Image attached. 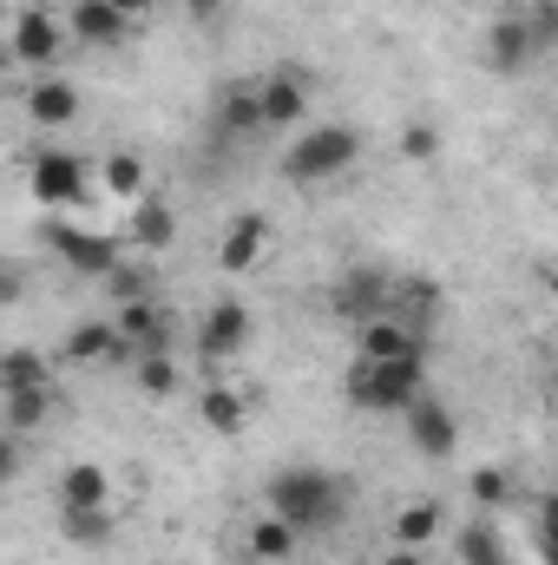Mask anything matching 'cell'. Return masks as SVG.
Returning <instances> with one entry per match:
<instances>
[{"label":"cell","instance_id":"obj_25","mask_svg":"<svg viewBox=\"0 0 558 565\" xmlns=\"http://www.w3.org/2000/svg\"><path fill=\"white\" fill-rule=\"evenodd\" d=\"M60 349H66V362H112L119 335H112V322H73Z\"/></svg>","mask_w":558,"mask_h":565},{"label":"cell","instance_id":"obj_29","mask_svg":"<svg viewBox=\"0 0 558 565\" xmlns=\"http://www.w3.org/2000/svg\"><path fill=\"white\" fill-rule=\"evenodd\" d=\"M466 493H473L480 513H500V507H513V473L506 467H473L466 473Z\"/></svg>","mask_w":558,"mask_h":565},{"label":"cell","instance_id":"obj_30","mask_svg":"<svg viewBox=\"0 0 558 565\" xmlns=\"http://www.w3.org/2000/svg\"><path fill=\"white\" fill-rule=\"evenodd\" d=\"M13 388H46V362L33 349H7L0 355V395H13Z\"/></svg>","mask_w":558,"mask_h":565},{"label":"cell","instance_id":"obj_16","mask_svg":"<svg viewBox=\"0 0 558 565\" xmlns=\"http://www.w3.org/2000/svg\"><path fill=\"white\" fill-rule=\"evenodd\" d=\"M79 113H86V93H79L73 79H53V73H46V79L26 86V119H33V126L60 132V126H73Z\"/></svg>","mask_w":558,"mask_h":565},{"label":"cell","instance_id":"obj_12","mask_svg":"<svg viewBox=\"0 0 558 565\" xmlns=\"http://www.w3.org/2000/svg\"><path fill=\"white\" fill-rule=\"evenodd\" d=\"M395 355H427V335L401 316H368L355 322V362H395Z\"/></svg>","mask_w":558,"mask_h":565},{"label":"cell","instance_id":"obj_4","mask_svg":"<svg viewBox=\"0 0 558 565\" xmlns=\"http://www.w3.org/2000/svg\"><path fill=\"white\" fill-rule=\"evenodd\" d=\"M26 178H33V204H40V211H53V217H60V211H73V204H86V191H93L86 158H79V151H66V145L33 151Z\"/></svg>","mask_w":558,"mask_h":565},{"label":"cell","instance_id":"obj_26","mask_svg":"<svg viewBox=\"0 0 558 565\" xmlns=\"http://www.w3.org/2000/svg\"><path fill=\"white\" fill-rule=\"evenodd\" d=\"M440 526H447V513H440V507H433V500H415V507H401V513H395V546H433V533H440Z\"/></svg>","mask_w":558,"mask_h":565},{"label":"cell","instance_id":"obj_17","mask_svg":"<svg viewBox=\"0 0 558 565\" xmlns=\"http://www.w3.org/2000/svg\"><path fill=\"white\" fill-rule=\"evenodd\" d=\"M126 244H132L139 257H164V250L178 244V211H171L164 198H151V191H144L139 204H132V224H126Z\"/></svg>","mask_w":558,"mask_h":565},{"label":"cell","instance_id":"obj_35","mask_svg":"<svg viewBox=\"0 0 558 565\" xmlns=\"http://www.w3.org/2000/svg\"><path fill=\"white\" fill-rule=\"evenodd\" d=\"M382 565H427V553H415V546H388Z\"/></svg>","mask_w":558,"mask_h":565},{"label":"cell","instance_id":"obj_15","mask_svg":"<svg viewBox=\"0 0 558 565\" xmlns=\"http://www.w3.org/2000/svg\"><path fill=\"white\" fill-rule=\"evenodd\" d=\"M132 26H139V20H126L112 0H73V7H66V33L86 40V46H126Z\"/></svg>","mask_w":558,"mask_h":565},{"label":"cell","instance_id":"obj_20","mask_svg":"<svg viewBox=\"0 0 558 565\" xmlns=\"http://www.w3.org/2000/svg\"><path fill=\"white\" fill-rule=\"evenodd\" d=\"M244 546H250V559H264V565H289L302 553V533H296L289 520H277V513H257V520L244 526Z\"/></svg>","mask_w":558,"mask_h":565},{"label":"cell","instance_id":"obj_34","mask_svg":"<svg viewBox=\"0 0 558 565\" xmlns=\"http://www.w3.org/2000/svg\"><path fill=\"white\" fill-rule=\"evenodd\" d=\"M184 7H191V20H204V26H211V20H217L230 0H184Z\"/></svg>","mask_w":558,"mask_h":565},{"label":"cell","instance_id":"obj_8","mask_svg":"<svg viewBox=\"0 0 558 565\" xmlns=\"http://www.w3.org/2000/svg\"><path fill=\"white\" fill-rule=\"evenodd\" d=\"M257 119H264V132H282V126L309 119V79H302V66H270L257 79Z\"/></svg>","mask_w":558,"mask_h":565},{"label":"cell","instance_id":"obj_11","mask_svg":"<svg viewBox=\"0 0 558 565\" xmlns=\"http://www.w3.org/2000/svg\"><path fill=\"white\" fill-rule=\"evenodd\" d=\"M533 60H539V40H533L526 13H500V20L486 26V66H493L500 79H519Z\"/></svg>","mask_w":558,"mask_h":565},{"label":"cell","instance_id":"obj_31","mask_svg":"<svg viewBox=\"0 0 558 565\" xmlns=\"http://www.w3.org/2000/svg\"><path fill=\"white\" fill-rule=\"evenodd\" d=\"M106 289H112L119 302H139V296H151V270H144V264H126V257H119V264L106 270Z\"/></svg>","mask_w":558,"mask_h":565},{"label":"cell","instance_id":"obj_2","mask_svg":"<svg viewBox=\"0 0 558 565\" xmlns=\"http://www.w3.org/2000/svg\"><path fill=\"white\" fill-rule=\"evenodd\" d=\"M342 395L362 415H401L415 395H427V355H395V362H355L342 375Z\"/></svg>","mask_w":558,"mask_h":565},{"label":"cell","instance_id":"obj_24","mask_svg":"<svg viewBox=\"0 0 558 565\" xmlns=\"http://www.w3.org/2000/svg\"><path fill=\"white\" fill-rule=\"evenodd\" d=\"M60 533H66L73 546H86V553H106V546L119 540V520H112V507H93V513H60Z\"/></svg>","mask_w":558,"mask_h":565},{"label":"cell","instance_id":"obj_6","mask_svg":"<svg viewBox=\"0 0 558 565\" xmlns=\"http://www.w3.org/2000/svg\"><path fill=\"white\" fill-rule=\"evenodd\" d=\"M250 342H257L250 302H244V296H217V302L204 309V322H197V355H204V362H237Z\"/></svg>","mask_w":558,"mask_h":565},{"label":"cell","instance_id":"obj_32","mask_svg":"<svg viewBox=\"0 0 558 565\" xmlns=\"http://www.w3.org/2000/svg\"><path fill=\"white\" fill-rule=\"evenodd\" d=\"M401 158H408V164H433V158H440V132H433L427 119H408V126H401Z\"/></svg>","mask_w":558,"mask_h":565},{"label":"cell","instance_id":"obj_21","mask_svg":"<svg viewBox=\"0 0 558 565\" xmlns=\"http://www.w3.org/2000/svg\"><path fill=\"white\" fill-rule=\"evenodd\" d=\"M132 388H139L144 402H171V395L184 388L178 355H171V349H144V355H132Z\"/></svg>","mask_w":558,"mask_h":565},{"label":"cell","instance_id":"obj_18","mask_svg":"<svg viewBox=\"0 0 558 565\" xmlns=\"http://www.w3.org/2000/svg\"><path fill=\"white\" fill-rule=\"evenodd\" d=\"M93 507H112V467L73 460L60 473V513H93Z\"/></svg>","mask_w":558,"mask_h":565},{"label":"cell","instance_id":"obj_37","mask_svg":"<svg viewBox=\"0 0 558 565\" xmlns=\"http://www.w3.org/2000/svg\"><path fill=\"white\" fill-rule=\"evenodd\" d=\"M7 73H13V53H7V46H0V79H7Z\"/></svg>","mask_w":558,"mask_h":565},{"label":"cell","instance_id":"obj_5","mask_svg":"<svg viewBox=\"0 0 558 565\" xmlns=\"http://www.w3.org/2000/svg\"><path fill=\"white\" fill-rule=\"evenodd\" d=\"M7 53L13 66H33V73H53L60 53H66V20L46 13V7H20L13 26H7Z\"/></svg>","mask_w":558,"mask_h":565},{"label":"cell","instance_id":"obj_1","mask_svg":"<svg viewBox=\"0 0 558 565\" xmlns=\"http://www.w3.org/2000/svg\"><path fill=\"white\" fill-rule=\"evenodd\" d=\"M342 507H348V480H335L329 467H277L264 480V513L289 520L302 540L309 533H329L342 520Z\"/></svg>","mask_w":558,"mask_h":565},{"label":"cell","instance_id":"obj_10","mask_svg":"<svg viewBox=\"0 0 558 565\" xmlns=\"http://www.w3.org/2000/svg\"><path fill=\"white\" fill-rule=\"evenodd\" d=\"M264 257H270V217L264 211H237L224 224V237H217V270L224 277H250Z\"/></svg>","mask_w":558,"mask_h":565},{"label":"cell","instance_id":"obj_23","mask_svg":"<svg viewBox=\"0 0 558 565\" xmlns=\"http://www.w3.org/2000/svg\"><path fill=\"white\" fill-rule=\"evenodd\" d=\"M93 178H99V184H106V191H112L119 204H139V198H144V178H151V171H144L139 151H106Z\"/></svg>","mask_w":558,"mask_h":565},{"label":"cell","instance_id":"obj_7","mask_svg":"<svg viewBox=\"0 0 558 565\" xmlns=\"http://www.w3.org/2000/svg\"><path fill=\"white\" fill-rule=\"evenodd\" d=\"M46 244L60 250V264L73 270V277H86V282H106V270L126 257V244L119 237H106V231H79V224H46Z\"/></svg>","mask_w":558,"mask_h":565},{"label":"cell","instance_id":"obj_28","mask_svg":"<svg viewBox=\"0 0 558 565\" xmlns=\"http://www.w3.org/2000/svg\"><path fill=\"white\" fill-rule=\"evenodd\" d=\"M217 126H224V132H264V119H257V86H224Z\"/></svg>","mask_w":558,"mask_h":565},{"label":"cell","instance_id":"obj_33","mask_svg":"<svg viewBox=\"0 0 558 565\" xmlns=\"http://www.w3.org/2000/svg\"><path fill=\"white\" fill-rule=\"evenodd\" d=\"M13 473H20V434H0V493L13 487Z\"/></svg>","mask_w":558,"mask_h":565},{"label":"cell","instance_id":"obj_14","mask_svg":"<svg viewBox=\"0 0 558 565\" xmlns=\"http://www.w3.org/2000/svg\"><path fill=\"white\" fill-rule=\"evenodd\" d=\"M112 335H119V355H144V349H171V316L139 296V302H119L112 316Z\"/></svg>","mask_w":558,"mask_h":565},{"label":"cell","instance_id":"obj_27","mask_svg":"<svg viewBox=\"0 0 558 565\" xmlns=\"http://www.w3.org/2000/svg\"><path fill=\"white\" fill-rule=\"evenodd\" d=\"M7 402V434H33V427L53 415V395L46 388H13V395H0Z\"/></svg>","mask_w":558,"mask_h":565},{"label":"cell","instance_id":"obj_19","mask_svg":"<svg viewBox=\"0 0 558 565\" xmlns=\"http://www.w3.org/2000/svg\"><path fill=\"white\" fill-rule=\"evenodd\" d=\"M197 422L211 427V434H244V427H250V402H244V388H237V382H211V388H197Z\"/></svg>","mask_w":558,"mask_h":565},{"label":"cell","instance_id":"obj_3","mask_svg":"<svg viewBox=\"0 0 558 565\" xmlns=\"http://www.w3.org/2000/svg\"><path fill=\"white\" fill-rule=\"evenodd\" d=\"M362 158V132L355 126H309L302 139L282 151V171L296 184H329V178H348Z\"/></svg>","mask_w":558,"mask_h":565},{"label":"cell","instance_id":"obj_13","mask_svg":"<svg viewBox=\"0 0 558 565\" xmlns=\"http://www.w3.org/2000/svg\"><path fill=\"white\" fill-rule=\"evenodd\" d=\"M388 289H395V277H382V270L355 264V270H342V277H335L329 302H335V316H355V322H368V316H388Z\"/></svg>","mask_w":558,"mask_h":565},{"label":"cell","instance_id":"obj_22","mask_svg":"<svg viewBox=\"0 0 558 565\" xmlns=\"http://www.w3.org/2000/svg\"><path fill=\"white\" fill-rule=\"evenodd\" d=\"M453 553H460V565H513V546H506V533H500L493 520L460 526V533H453Z\"/></svg>","mask_w":558,"mask_h":565},{"label":"cell","instance_id":"obj_9","mask_svg":"<svg viewBox=\"0 0 558 565\" xmlns=\"http://www.w3.org/2000/svg\"><path fill=\"white\" fill-rule=\"evenodd\" d=\"M401 427H408L420 460H453V447H460V415L447 402H433V395H415L401 408Z\"/></svg>","mask_w":558,"mask_h":565},{"label":"cell","instance_id":"obj_36","mask_svg":"<svg viewBox=\"0 0 558 565\" xmlns=\"http://www.w3.org/2000/svg\"><path fill=\"white\" fill-rule=\"evenodd\" d=\"M112 7H119V13H126V20H144V13H151V7H158V0H112Z\"/></svg>","mask_w":558,"mask_h":565}]
</instances>
